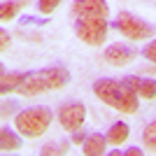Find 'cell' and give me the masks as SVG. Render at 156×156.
I'll list each match as a JSON object with an SVG mask.
<instances>
[{
    "mask_svg": "<svg viewBox=\"0 0 156 156\" xmlns=\"http://www.w3.org/2000/svg\"><path fill=\"white\" fill-rule=\"evenodd\" d=\"M93 96L119 112H126V114L137 112V93L126 82H119V79H112V77L96 79L93 82Z\"/></svg>",
    "mask_w": 156,
    "mask_h": 156,
    "instance_id": "6da1fadb",
    "label": "cell"
},
{
    "mask_svg": "<svg viewBox=\"0 0 156 156\" xmlns=\"http://www.w3.org/2000/svg\"><path fill=\"white\" fill-rule=\"evenodd\" d=\"M70 84V72L65 68H44V70L30 72L19 84L16 91L21 96H40L44 91H58Z\"/></svg>",
    "mask_w": 156,
    "mask_h": 156,
    "instance_id": "7a4b0ae2",
    "label": "cell"
},
{
    "mask_svg": "<svg viewBox=\"0 0 156 156\" xmlns=\"http://www.w3.org/2000/svg\"><path fill=\"white\" fill-rule=\"evenodd\" d=\"M49 126H51V110H47V107H28V110L19 112L14 119V128L23 137L44 135Z\"/></svg>",
    "mask_w": 156,
    "mask_h": 156,
    "instance_id": "3957f363",
    "label": "cell"
},
{
    "mask_svg": "<svg viewBox=\"0 0 156 156\" xmlns=\"http://www.w3.org/2000/svg\"><path fill=\"white\" fill-rule=\"evenodd\" d=\"M75 33L84 44L100 47L107 37V16H77Z\"/></svg>",
    "mask_w": 156,
    "mask_h": 156,
    "instance_id": "277c9868",
    "label": "cell"
},
{
    "mask_svg": "<svg viewBox=\"0 0 156 156\" xmlns=\"http://www.w3.org/2000/svg\"><path fill=\"white\" fill-rule=\"evenodd\" d=\"M114 28H117L124 37H128V40H147V37H151L154 35V28L147 23V21H142V19H137L135 14H130V12H121L117 16V21H114Z\"/></svg>",
    "mask_w": 156,
    "mask_h": 156,
    "instance_id": "5b68a950",
    "label": "cell"
},
{
    "mask_svg": "<svg viewBox=\"0 0 156 156\" xmlns=\"http://www.w3.org/2000/svg\"><path fill=\"white\" fill-rule=\"evenodd\" d=\"M84 119H86V107L82 103H65L63 107L58 110V121L65 130H79L84 126Z\"/></svg>",
    "mask_w": 156,
    "mask_h": 156,
    "instance_id": "8992f818",
    "label": "cell"
},
{
    "mask_svg": "<svg viewBox=\"0 0 156 156\" xmlns=\"http://www.w3.org/2000/svg\"><path fill=\"white\" fill-rule=\"evenodd\" d=\"M135 56H137L135 49L128 47V44H121V42H114V44H110L107 49H105V61H107L110 65H114V68L128 65Z\"/></svg>",
    "mask_w": 156,
    "mask_h": 156,
    "instance_id": "52a82bcc",
    "label": "cell"
},
{
    "mask_svg": "<svg viewBox=\"0 0 156 156\" xmlns=\"http://www.w3.org/2000/svg\"><path fill=\"white\" fill-rule=\"evenodd\" d=\"M72 14L77 16H110V5L105 0H75Z\"/></svg>",
    "mask_w": 156,
    "mask_h": 156,
    "instance_id": "ba28073f",
    "label": "cell"
},
{
    "mask_svg": "<svg viewBox=\"0 0 156 156\" xmlns=\"http://www.w3.org/2000/svg\"><path fill=\"white\" fill-rule=\"evenodd\" d=\"M126 84L137 93V98H156V79H149V77H126L124 79Z\"/></svg>",
    "mask_w": 156,
    "mask_h": 156,
    "instance_id": "9c48e42d",
    "label": "cell"
},
{
    "mask_svg": "<svg viewBox=\"0 0 156 156\" xmlns=\"http://www.w3.org/2000/svg\"><path fill=\"white\" fill-rule=\"evenodd\" d=\"M105 144H107V137H103L100 133H93L82 142V154L84 156H100L105 154Z\"/></svg>",
    "mask_w": 156,
    "mask_h": 156,
    "instance_id": "30bf717a",
    "label": "cell"
},
{
    "mask_svg": "<svg viewBox=\"0 0 156 156\" xmlns=\"http://www.w3.org/2000/svg\"><path fill=\"white\" fill-rule=\"evenodd\" d=\"M28 72H2L0 75V93H9V91H16L19 84L26 79Z\"/></svg>",
    "mask_w": 156,
    "mask_h": 156,
    "instance_id": "8fae6325",
    "label": "cell"
},
{
    "mask_svg": "<svg viewBox=\"0 0 156 156\" xmlns=\"http://www.w3.org/2000/svg\"><path fill=\"white\" fill-rule=\"evenodd\" d=\"M21 133L16 130L14 133L12 128H0V147H2V151H14L21 147Z\"/></svg>",
    "mask_w": 156,
    "mask_h": 156,
    "instance_id": "7c38bea8",
    "label": "cell"
},
{
    "mask_svg": "<svg viewBox=\"0 0 156 156\" xmlns=\"http://www.w3.org/2000/svg\"><path fill=\"white\" fill-rule=\"evenodd\" d=\"M128 135H130L128 124L117 121V124L107 130V135H105V137H107V142H112V144H121V142H126V140H128Z\"/></svg>",
    "mask_w": 156,
    "mask_h": 156,
    "instance_id": "4fadbf2b",
    "label": "cell"
},
{
    "mask_svg": "<svg viewBox=\"0 0 156 156\" xmlns=\"http://www.w3.org/2000/svg\"><path fill=\"white\" fill-rule=\"evenodd\" d=\"M26 5V0H16V2H14V0H9V2H2V5H0V19L2 21H9V19H14V16H16V12H19L21 7Z\"/></svg>",
    "mask_w": 156,
    "mask_h": 156,
    "instance_id": "5bb4252c",
    "label": "cell"
},
{
    "mask_svg": "<svg viewBox=\"0 0 156 156\" xmlns=\"http://www.w3.org/2000/svg\"><path fill=\"white\" fill-rule=\"evenodd\" d=\"M142 144H144V149L156 151V119L144 126V130H142Z\"/></svg>",
    "mask_w": 156,
    "mask_h": 156,
    "instance_id": "9a60e30c",
    "label": "cell"
},
{
    "mask_svg": "<svg viewBox=\"0 0 156 156\" xmlns=\"http://www.w3.org/2000/svg\"><path fill=\"white\" fill-rule=\"evenodd\" d=\"M61 2H63V0H37V9L42 14H51Z\"/></svg>",
    "mask_w": 156,
    "mask_h": 156,
    "instance_id": "2e32d148",
    "label": "cell"
},
{
    "mask_svg": "<svg viewBox=\"0 0 156 156\" xmlns=\"http://www.w3.org/2000/svg\"><path fill=\"white\" fill-rule=\"evenodd\" d=\"M147 61H151V63H156V40H151V42H147L144 44V49L140 51Z\"/></svg>",
    "mask_w": 156,
    "mask_h": 156,
    "instance_id": "e0dca14e",
    "label": "cell"
},
{
    "mask_svg": "<svg viewBox=\"0 0 156 156\" xmlns=\"http://www.w3.org/2000/svg\"><path fill=\"white\" fill-rule=\"evenodd\" d=\"M40 154H68V147H65V144H49V147H42V151H40Z\"/></svg>",
    "mask_w": 156,
    "mask_h": 156,
    "instance_id": "ac0fdd59",
    "label": "cell"
},
{
    "mask_svg": "<svg viewBox=\"0 0 156 156\" xmlns=\"http://www.w3.org/2000/svg\"><path fill=\"white\" fill-rule=\"evenodd\" d=\"M7 47H9V33H7V30H0V49L7 51Z\"/></svg>",
    "mask_w": 156,
    "mask_h": 156,
    "instance_id": "d6986e66",
    "label": "cell"
},
{
    "mask_svg": "<svg viewBox=\"0 0 156 156\" xmlns=\"http://www.w3.org/2000/svg\"><path fill=\"white\" fill-rule=\"evenodd\" d=\"M14 110H16V105H14V103H2V112H0V114H2V119L9 117Z\"/></svg>",
    "mask_w": 156,
    "mask_h": 156,
    "instance_id": "ffe728a7",
    "label": "cell"
},
{
    "mask_svg": "<svg viewBox=\"0 0 156 156\" xmlns=\"http://www.w3.org/2000/svg\"><path fill=\"white\" fill-rule=\"evenodd\" d=\"M124 154L126 156H142V149H140V147H128Z\"/></svg>",
    "mask_w": 156,
    "mask_h": 156,
    "instance_id": "44dd1931",
    "label": "cell"
},
{
    "mask_svg": "<svg viewBox=\"0 0 156 156\" xmlns=\"http://www.w3.org/2000/svg\"><path fill=\"white\" fill-rule=\"evenodd\" d=\"M86 137H84V133H79V130H75V135H72V142H77V144H82Z\"/></svg>",
    "mask_w": 156,
    "mask_h": 156,
    "instance_id": "7402d4cb",
    "label": "cell"
}]
</instances>
